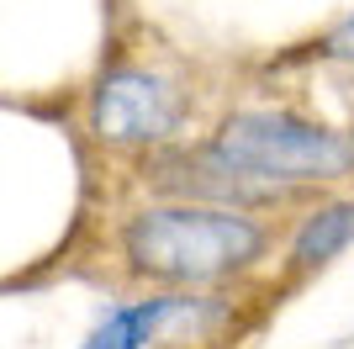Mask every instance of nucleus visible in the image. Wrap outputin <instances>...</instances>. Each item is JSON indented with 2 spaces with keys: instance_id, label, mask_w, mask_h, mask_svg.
Segmentation results:
<instances>
[{
  "instance_id": "obj_3",
  "label": "nucleus",
  "mask_w": 354,
  "mask_h": 349,
  "mask_svg": "<svg viewBox=\"0 0 354 349\" xmlns=\"http://www.w3.org/2000/svg\"><path fill=\"white\" fill-rule=\"evenodd\" d=\"M185 111L191 106L169 80L148 69H117L101 80L95 101H90V127L106 143H164L169 132H180Z\"/></svg>"
},
{
  "instance_id": "obj_2",
  "label": "nucleus",
  "mask_w": 354,
  "mask_h": 349,
  "mask_svg": "<svg viewBox=\"0 0 354 349\" xmlns=\"http://www.w3.org/2000/svg\"><path fill=\"white\" fill-rule=\"evenodd\" d=\"M212 159L243 180H339L354 170V132L317 127L291 111H238L222 122Z\"/></svg>"
},
{
  "instance_id": "obj_5",
  "label": "nucleus",
  "mask_w": 354,
  "mask_h": 349,
  "mask_svg": "<svg viewBox=\"0 0 354 349\" xmlns=\"http://www.w3.org/2000/svg\"><path fill=\"white\" fill-rule=\"evenodd\" d=\"M349 244H354V202H333V206H323V212H312L301 222V233H296V244H291V260L301 270H317V265L339 260Z\"/></svg>"
},
{
  "instance_id": "obj_1",
  "label": "nucleus",
  "mask_w": 354,
  "mask_h": 349,
  "mask_svg": "<svg viewBox=\"0 0 354 349\" xmlns=\"http://www.w3.org/2000/svg\"><path fill=\"white\" fill-rule=\"evenodd\" d=\"M122 244L138 276L201 286L249 270L265 254V228L217 206H159V212H138Z\"/></svg>"
},
{
  "instance_id": "obj_4",
  "label": "nucleus",
  "mask_w": 354,
  "mask_h": 349,
  "mask_svg": "<svg viewBox=\"0 0 354 349\" xmlns=\"http://www.w3.org/2000/svg\"><path fill=\"white\" fill-rule=\"evenodd\" d=\"M180 307H185L180 296H153V302L117 307V312H106V323L85 339V349H143L148 339L159 334V323H169Z\"/></svg>"
},
{
  "instance_id": "obj_6",
  "label": "nucleus",
  "mask_w": 354,
  "mask_h": 349,
  "mask_svg": "<svg viewBox=\"0 0 354 349\" xmlns=\"http://www.w3.org/2000/svg\"><path fill=\"white\" fill-rule=\"evenodd\" d=\"M323 53H328V58H344V64H354V16H344L339 27L323 37Z\"/></svg>"
}]
</instances>
